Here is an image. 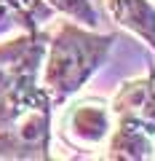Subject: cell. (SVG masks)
<instances>
[{
	"instance_id": "6da1fadb",
	"label": "cell",
	"mask_w": 155,
	"mask_h": 161,
	"mask_svg": "<svg viewBox=\"0 0 155 161\" xmlns=\"http://www.w3.org/2000/svg\"><path fill=\"white\" fill-rule=\"evenodd\" d=\"M51 97L38 83L0 89V158H48Z\"/></svg>"
},
{
	"instance_id": "7a4b0ae2",
	"label": "cell",
	"mask_w": 155,
	"mask_h": 161,
	"mask_svg": "<svg viewBox=\"0 0 155 161\" xmlns=\"http://www.w3.org/2000/svg\"><path fill=\"white\" fill-rule=\"evenodd\" d=\"M48 43V59H46V92L51 102H64L70 94L96 73V67L104 62L112 38L110 35H96L80 30L78 24H59Z\"/></svg>"
},
{
	"instance_id": "3957f363",
	"label": "cell",
	"mask_w": 155,
	"mask_h": 161,
	"mask_svg": "<svg viewBox=\"0 0 155 161\" xmlns=\"http://www.w3.org/2000/svg\"><path fill=\"white\" fill-rule=\"evenodd\" d=\"M46 35L38 30L16 40L0 43V89L38 83V70L46 57Z\"/></svg>"
},
{
	"instance_id": "277c9868",
	"label": "cell",
	"mask_w": 155,
	"mask_h": 161,
	"mask_svg": "<svg viewBox=\"0 0 155 161\" xmlns=\"http://www.w3.org/2000/svg\"><path fill=\"white\" fill-rule=\"evenodd\" d=\"M107 8L118 24L128 27L155 48V8L147 0H107Z\"/></svg>"
},
{
	"instance_id": "5b68a950",
	"label": "cell",
	"mask_w": 155,
	"mask_h": 161,
	"mask_svg": "<svg viewBox=\"0 0 155 161\" xmlns=\"http://www.w3.org/2000/svg\"><path fill=\"white\" fill-rule=\"evenodd\" d=\"M70 129L83 142H99L107 134V113H104L102 105L83 102L70 115Z\"/></svg>"
},
{
	"instance_id": "8992f818",
	"label": "cell",
	"mask_w": 155,
	"mask_h": 161,
	"mask_svg": "<svg viewBox=\"0 0 155 161\" xmlns=\"http://www.w3.org/2000/svg\"><path fill=\"white\" fill-rule=\"evenodd\" d=\"M110 156L112 158H150L152 145L142 134V129L134 126V121H123V126L118 129L112 145H110Z\"/></svg>"
},
{
	"instance_id": "52a82bcc",
	"label": "cell",
	"mask_w": 155,
	"mask_h": 161,
	"mask_svg": "<svg viewBox=\"0 0 155 161\" xmlns=\"http://www.w3.org/2000/svg\"><path fill=\"white\" fill-rule=\"evenodd\" d=\"M3 3L19 16V24L27 32H35L54 14V8L48 6V0H3Z\"/></svg>"
},
{
	"instance_id": "ba28073f",
	"label": "cell",
	"mask_w": 155,
	"mask_h": 161,
	"mask_svg": "<svg viewBox=\"0 0 155 161\" xmlns=\"http://www.w3.org/2000/svg\"><path fill=\"white\" fill-rule=\"evenodd\" d=\"M48 6L67 14V16H72L75 22H80V24H88V27H96L99 24V16L94 11L91 0H48Z\"/></svg>"
},
{
	"instance_id": "9c48e42d",
	"label": "cell",
	"mask_w": 155,
	"mask_h": 161,
	"mask_svg": "<svg viewBox=\"0 0 155 161\" xmlns=\"http://www.w3.org/2000/svg\"><path fill=\"white\" fill-rule=\"evenodd\" d=\"M13 27H22V24H19V16L0 0V35H8Z\"/></svg>"
}]
</instances>
